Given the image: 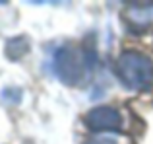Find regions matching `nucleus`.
Listing matches in <instances>:
<instances>
[{
	"label": "nucleus",
	"mask_w": 153,
	"mask_h": 144,
	"mask_svg": "<svg viewBox=\"0 0 153 144\" xmlns=\"http://www.w3.org/2000/svg\"><path fill=\"white\" fill-rule=\"evenodd\" d=\"M29 49H31V45H29L27 35H19V37L8 39L6 47H4V53H6V57L10 61H19V58H23L29 53Z\"/></svg>",
	"instance_id": "nucleus-5"
},
{
	"label": "nucleus",
	"mask_w": 153,
	"mask_h": 144,
	"mask_svg": "<svg viewBox=\"0 0 153 144\" xmlns=\"http://www.w3.org/2000/svg\"><path fill=\"white\" fill-rule=\"evenodd\" d=\"M122 20L132 33L143 35L153 31V4H130L122 12Z\"/></svg>",
	"instance_id": "nucleus-4"
},
{
	"label": "nucleus",
	"mask_w": 153,
	"mask_h": 144,
	"mask_svg": "<svg viewBox=\"0 0 153 144\" xmlns=\"http://www.w3.org/2000/svg\"><path fill=\"white\" fill-rule=\"evenodd\" d=\"M2 95H4L6 99H8V98H12V101H10V103H18V101H19V98H22V94H19V92H16V90H6Z\"/></svg>",
	"instance_id": "nucleus-6"
},
{
	"label": "nucleus",
	"mask_w": 153,
	"mask_h": 144,
	"mask_svg": "<svg viewBox=\"0 0 153 144\" xmlns=\"http://www.w3.org/2000/svg\"><path fill=\"white\" fill-rule=\"evenodd\" d=\"M85 144H116L112 138H105V136H97V138H89Z\"/></svg>",
	"instance_id": "nucleus-7"
},
{
	"label": "nucleus",
	"mask_w": 153,
	"mask_h": 144,
	"mask_svg": "<svg viewBox=\"0 0 153 144\" xmlns=\"http://www.w3.org/2000/svg\"><path fill=\"white\" fill-rule=\"evenodd\" d=\"M114 72L126 90L143 92L153 86V61L138 51H124L116 58Z\"/></svg>",
	"instance_id": "nucleus-1"
},
{
	"label": "nucleus",
	"mask_w": 153,
	"mask_h": 144,
	"mask_svg": "<svg viewBox=\"0 0 153 144\" xmlns=\"http://www.w3.org/2000/svg\"><path fill=\"white\" fill-rule=\"evenodd\" d=\"M83 125L91 133H120L122 115L112 105H97L83 115Z\"/></svg>",
	"instance_id": "nucleus-3"
},
{
	"label": "nucleus",
	"mask_w": 153,
	"mask_h": 144,
	"mask_svg": "<svg viewBox=\"0 0 153 144\" xmlns=\"http://www.w3.org/2000/svg\"><path fill=\"white\" fill-rule=\"evenodd\" d=\"M87 68L83 51L78 49L72 43L62 45L54 55V72L58 76V80L66 86H76L79 84L83 76V70Z\"/></svg>",
	"instance_id": "nucleus-2"
}]
</instances>
